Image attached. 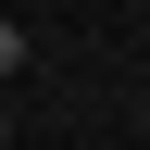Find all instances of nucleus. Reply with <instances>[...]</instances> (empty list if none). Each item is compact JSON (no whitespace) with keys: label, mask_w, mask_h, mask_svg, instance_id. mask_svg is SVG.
<instances>
[{"label":"nucleus","mask_w":150,"mask_h":150,"mask_svg":"<svg viewBox=\"0 0 150 150\" xmlns=\"http://www.w3.org/2000/svg\"><path fill=\"white\" fill-rule=\"evenodd\" d=\"M0 75H25V25H13V13H0Z\"/></svg>","instance_id":"nucleus-1"},{"label":"nucleus","mask_w":150,"mask_h":150,"mask_svg":"<svg viewBox=\"0 0 150 150\" xmlns=\"http://www.w3.org/2000/svg\"><path fill=\"white\" fill-rule=\"evenodd\" d=\"M0 150H13V125H0Z\"/></svg>","instance_id":"nucleus-2"}]
</instances>
